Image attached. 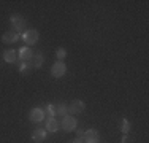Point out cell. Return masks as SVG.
<instances>
[{"label":"cell","mask_w":149,"mask_h":143,"mask_svg":"<svg viewBox=\"0 0 149 143\" xmlns=\"http://www.w3.org/2000/svg\"><path fill=\"white\" fill-rule=\"evenodd\" d=\"M56 57H57V60H62L63 62V59L67 57V49L65 48H59L57 51H56Z\"/></svg>","instance_id":"ac0fdd59"},{"label":"cell","mask_w":149,"mask_h":143,"mask_svg":"<svg viewBox=\"0 0 149 143\" xmlns=\"http://www.w3.org/2000/svg\"><path fill=\"white\" fill-rule=\"evenodd\" d=\"M46 135H48L46 129L37 127V129H33V132H32V140H33L35 143H41V142L46 140Z\"/></svg>","instance_id":"ba28073f"},{"label":"cell","mask_w":149,"mask_h":143,"mask_svg":"<svg viewBox=\"0 0 149 143\" xmlns=\"http://www.w3.org/2000/svg\"><path fill=\"white\" fill-rule=\"evenodd\" d=\"M3 60H5L6 64H15V62H17V53L13 48L5 49V51H3Z\"/></svg>","instance_id":"30bf717a"},{"label":"cell","mask_w":149,"mask_h":143,"mask_svg":"<svg viewBox=\"0 0 149 143\" xmlns=\"http://www.w3.org/2000/svg\"><path fill=\"white\" fill-rule=\"evenodd\" d=\"M76 126H78V123H76V119H74L72 114H67V116L62 118V129L65 132L76 130Z\"/></svg>","instance_id":"3957f363"},{"label":"cell","mask_w":149,"mask_h":143,"mask_svg":"<svg viewBox=\"0 0 149 143\" xmlns=\"http://www.w3.org/2000/svg\"><path fill=\"white\" fill-rule=\"evenodd\" d=\"M68 114V107L65 105V103H57L56 105V116H60V118H63V116H67Z\"/></svg>","instance_id":"9a60e30c"},{"label":"cell","mask_w":149,"mask_h":143,"mask_svg":"<svg viewBox=\"0 0 149 143\" xmlns=\"http://www.w3.org/2000/svg\"><path fill=\"white\" fill-rule=\"evenodd\" d=\"M45 111V118L49 119V118H54L56 116V105L54 103H46V108L43 110Z\"/></svg>","instance_id":"2e32d148"},{"label":"cell","mask_w":149,"mask_h":143,"mask_svg":"<svg viewBox=\"0 0 149 143\" xmlns=\"http://www.w3.org/2000/svg\"><path fill=\"white\" fill-rule=\"evenodd\" d=\"M84 132H86L84 129H78V130H76V137H84Z\"/></svg>","instance_id":"44dd1931"},{"label":"cell","mask_w":149,"mask_h":143,"mask_svg":"<svg viewBox=\"0 0 149 143\" xmlns=\"http://www.w3.org/2000/svg\"><path fill=\"white\" fill-rule=\"evenodd\" d=\"M38 38H40V34H38V30H35V29H29V30H26L22 34V40L26 41V45L29 46V48L38 41Z\"/></svg>","instance_id":"7a4b0ae2"},{"label":"cell","mask_w":149,"mask_h":143,"mask_svg":"<svg viewBox=\"0 0 149 143\" xmlns=\"http://www.w3.org/2000/svg\"><path fill=\"white\" fill-rule=\"evenodd\" d=\"M32 64H30V60H19V73H22V75H29L30 72H32Z\"/></svg>","instance_id":"4fadbf2b"},{"label":"cell","mask_w":149,"mask_h":143,"mask_svg":"<svg viewBox=\"0 0 149 143\" xmlns=\"http://www.w3.org/2000/svg\"><path fill=\"white\" fill-rule=\"evenodd\" d=\"M59 130V123L54 119V118H49V119H46V132H57Z\"/></svg>","instance_id":"5bb4252c"},{"label":"cell","mask_w":149,"mask_h":143,"mask_svg":"<svg viewBox=\"0 0 149 143\" xmlns=\"http://www.w3.org/2000/svg\"><path fill=\"white\" fill-rule=\"evenodd\" d=\"M43 62H45V56H43V53H41V51L35 53V54L32 56V59H30V64H32L33 69H41Z\"/></svg>","instance_id":"8fae6325"},{"label":"cell","mask_w":149,"mask_h":143,"mask_svg":"<svg viewBox=\"0 0 149 143\" xmlns=\"http://www.w3.org/2000/svg\"><path fill=\"white\" fill-rule=\"evenodd\" d=\"M32 56H33V53H32V49L29 46H22L17 51V60H30Z\"/></svg>","instance_id":"7c38bea8"},{"label":"cell","mask_w":149,"mask_h":143,"mask_svg":"<svg viewBox=\"0 0 149 143\" xmlns=\"http://www.w3.org/2000/svg\"><path fill=\"white\" fill-rule=\"evenodd\" d=\"M29 119L32 121V123H35V124L41 123V121L45 119V111H43V108H38V107L32 108L30 111H29Z\"/></svg>","instance_id":"8992f818"},{"label":"cell","mask_w":149,"mask_h":143,"mask_svg":"<svg viewBox=\"0 0 149 143\" xmlns=\"http://www.w3.org/2000/svg\"><path fill=\"white\" fill-rule=\"evenodd\" d=\"M84 110H86V105H84V102L83 100H79V99H76V100H73L72 103L68 105V114H79V113H83Z\"/></svg>","instance_id":"277c9868"},{"label":"cell","mask_w":149,"mask_h":143,"mask_svg":"<svg viewBox=\"0 0 149 143\" xmlns=\"http://www.w3.org/2000/svg\"><path fill=\"white\" fill-rule=\"evenodd\" d=\"M65 73H67V65H65V62H62V60H57V62L51 67V75L54 78H60Z\"/></svg>","instance_id":"5b68a950"},{"label":"cell","mask_w":149,"mask_h":143,"mask_svg":"<svg viewBox=\"0 0 149 143\" xmlns=\"http://www.w3.org/2000/svg\"><path fill=\"white\" fill-rule=\"evenodd\" d=\"M72 143H84V138L83 137H76V138H73Z\"/></svg>","instance_id":"ffe728a7"},{"label":"cell","mask_w":149,"mask_h":143,"mask_svg":"<svg viewBox=\"0 0 149 143\" xmlns=\"http://www.w3.org/2000/svg\"><path fill=\"white\" fill-rule=\"evenodd\" d=\"M84 143H100V134L95 129H89L84 132Z\"/></svg>","instance_id":"52a82bcc"},{"label":"cell","mask_w":149,"mask_h":143,"mask_svg":"<svg viewBox=\"0 0 149 143\" xmlns=\"http://www.w3.org/2000/svg\"><path fill=\"white\" fill-rule=\"evenodd\" d=\"M120 143H130V137H129V134L122 135V140H120Z\"/></svg>","instance_id":"d6986e66"},{"label":"cell","mask_w":149,"mask_h":143,"mask_svg":"<svg viewBox=\"0 0 149 143\" xmlns=\"http://www.w3.org/2000/svg\"><path fill=\"white\" fill-rule=\"evenodd\" d=\"M130 127H132L130 121L127 119V118H124V119H122V123H120V132H122L124 135H125V134H129V132H130Z\"/></svg>","instance_id":"e0dca14e"},{"label":"cell","mask_w":149,"mask_h":143,"mask_svg":"<svg viewBox=\"0 0 149 143\" xmlns=\"http://www.w3.org/2000/svg\"><path fill=\"white\" fill-rule=\"evenodd\" d=\"M10 21H11V26H13V29H15V32L21 35V32H24V29H26V19H24L21 14L15 13V14H11Z\"/></svg>","instance_id":"6da1fadb"},{"label":"cell","mask_w":149,"mask_h":143,"mask_svg":"<svg viewBox=\"0 0 149 143\" xmlns=\"http://www.w3.org/2000/svg\"><path fill=\"white\" fill-rule=\"evenodd\" d=\"M19 37L21 35L16 34L15 30H8V32H5V34L2 35V41L6 43V45H13V43H16L17 40H19Z\"/></svg>","instance_id":"9c48e42d"}]
</instances>
